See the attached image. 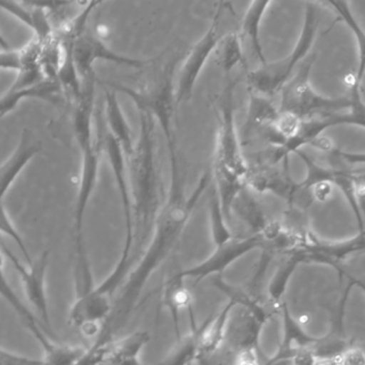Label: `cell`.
<instances>
[{
    "mask_svg": "<svg viewBox=\"0 0 365 365\" xmlns=\"http://www.w3.org/2000/svg\"><path fill=\"white\" fill-rule=\"evenodd\" d=\"M168 148L170 164V187L168 198L158 215L148 245L119 288L112 311L93 345L116 339V335L127 326L149 279L174 251L192 213L210 183V174L205 173L198 179L195 189L187 195L176 143L168 145Z\"/></svg>",
    "mask_w": 365,
    "mask_h": 365,
    "instance_id": "obj_1",
    "label": "cell"
},
{
    "mask_svg": "<svg viewBox=\"0 0 365 365\" xmlns=\"http://www.w3.org/2000/svg\"><path fill=\"white\" fill-rule=\"evenodd\" d=\"M138 114L140 135L131 155L125 158L132 204V243L128 259L129 272L138 264L148 245L158 215L165 202L158 161L157 121L147 110H138Z\"/></svg>",
    "mask_w": 365,
    "mask_h": 365,
    "instance_id": "obj_2",
    "label": "cell"
},
{
    "mask_svg": "<svg viewBox=\"0 0 365 365\" xmlns=\"http://www.w3.org/2000/svg\"><path fill=\"white\" fill-rule=\"evenodd\" d=\"M93 113L95 106L91 101L83 100L76 104L73 117L74 134L82 158L80 185L74 207L73 223L76 294H83L93 286V272L89 264L84 237L85 212L97 185L100 155L102 151L101 143H96L93 140Z\"/></svg>",
    "mask_w": 365,
    "mask_h": 365,
    "instance_id": "obj_3",
    "label": "cell"
},
{
    "mask_svg": "<svg viewBox=\"0 0 365 365\" xmlns=\"http://www.w3.org/2000/svg\"><path fill=\"white\" fill-rule=\"evenodd\" d=\"M316 61V55L307 56L298 70L292 74L281 89L279 110L294 115L299 118L337 114L348 110H364L362 88L351 84L349 95L343 97H326L319 95L309 82V74Z\"/></svg>",
    "mask_w": 365,
    "mask_h": 365,
    "instance_id": "obj_4",
    "label": "cell"
},
{
    "mask_svg": "<svg viewBox=\"0 0 365 365\" xmlns=\"http://www.w3.org/2000/svg\"><path fill=\"white\" fill-rule=\"evenodd\" d=\"M319 27V14L315 3H305L302 29L298 41L292 52L279 61L267 63L247 73V83L250 93L262 97L272 98L283 88L292 78L294 70L309 56L315 43Z\"/></svg>",
    "mask_w": 365,
    "mask_h": 365,
    "instance_id": "obj_5",
    "label": "cell"
},
{
    "mask_svg": "<svg viewBox=\"0 0 365 365\" xmlns=\"http://www.w3.org/2000/svg\"><path fill=\"white\" fill-rule=\"evenodd\" d=\"M25 58L22 69L10 88L0 97V118L29 99H39L50 103L61 101L63 87L54 78H44L43 70L40 66L41 46L34 41L24 48Z\"/></svg>",
    "mask_w": 365,
    "mask_h": 365,
    "instance_id": "obj_6",
    "label": "cell"
},
{
    "mask_svg": "<svg viewBox=\"0 0 365 365\" xmlns=\"http://www.w3.org/2000/svg\"><path fill=\"white\" fill-rule=\"evenodd\" d=\"M235 83L230 81L217 100V138L213 153L212 170H223L236 175L245 180L249 170L239 140L235 123Z\"/></svg>",
    "mask_w": 365,
    "mask_h": 365,
    "instance_id": "obj_7",
    "label": "cell"
},
{
    "mask_svg": "<svg viewBox=\"0 0 365 365\" xmlns=\"http://www.w3.org/2000/svg\"><path fill=\"white\" fill-rule=\"evenodd\" d=\"M176 59L164 66V69L153 82L150 88L146 91H136L131 87L117 83H106L108 88L115 93H121L129 97L135 104L138 110H145L153 115L159 123L163 132L166 144H172L176 140L174 132L175 102L174 72Z\"/></svg>",
    "mask_w": 365,
    "mask_h": 365,
    "instance_id": "obj_8",
    "label": "cell"
},
{
    "mask_svg": "<svg viewBox=\"0 0 365 365\" xmlns=\"http://www.w3.org/2000/svg\"><path fill=\"white\" fill-rule=\"evenodd\" d=\"M302 160L307 175L300 185L305 191L311 192L312 187L317 183H329L331 187H337L349 205L354 219L358 224L359 232H364L362 202L364 196V168L359 170H341V168H326L312 159L303 150L294 153Z\"/></svg>",
    "mask_w": 365,
    "mask_h": 365,
    "instance_id": "obj_9",
    "label": "cell"
},
{
    "mask_svg": "<svg viewBox=\"0 0 365 365\" xmlns=\"http://www.w3.org/2000/svg\"><path fill=\"white\" fill-rule=\"evenodd\" d=\"M230 5V3L223 1L217 3L208 29L187 53L179 72L177 86L175 87V102L177 106L191 99L196 83L205 66L208 63L211 55L215 53L220 41L225 35L223 29L224 16Z\"/></svg>",
    "mask_w": 365,
    "mask_h": 365,
    "instance_id": "obj_10",
    "label": "cell"
},
{
    "mask_svg": "<svg viewBox=\"0 0 365 365\" xmlns=\"http://www.w3.org/2000/svg\"><path fill=\"white\" fill-rule=\"evenodd\" d=\"M256 250L267 252L272 255L277 254L274 243L267 238L264 232L247 234V236L240 235L232 237L230 241L220 247H215V251L206 259L185 270L179 271L177 274L185 281L187 279H194L195 284L200 283L210 275L221 277L222 273L228 267Z\"/></svg>",
    "mask_w": 365,
    "mask_h": 365,
    "instance_id": "obj_11",
    "label": "cell"
},
{
    "mask_svg": "<svg viewBox=\"0 0 365 365\" xmlns=\"http://www.w3.org/2000/svg\"><path fill=\"white\" fill-rule=\"evenodd\" d=\"M339 125H354L364 128V110H348L337 114L300 118L294 134L279 148L269 153L268 163L277 164L303 146H312L326 130Z\"/></svg>",
    "mask_w": 365,
    "mask_h": 365,
    "instance_id": "obj_12",
    "label": "cell"
},
{
    "mask_svg": "<svg viewBox=\"0 0 365 365\" xmlns=\"http://www.w3.org/2000/svg\"><path fill=\"white\" fill-rule=\"evenodd\" d=\"M1 250L5 258L10 260L12 266L20 275L23 290L29 303V309L34 312L38 319L48 331L54 333L51 328L48 288H46L50 252H43L38 259L33 260L31 264H25L3 242H1Z\"/></svg>",
    "mask_w": 365,
    "mask_h": 365,
    "instance_id": "obj_13",
    "label": "cell"
},
{
    "mask_svg": "<svg viewBox=\"0 0 365 365\" xmlns=\"http://www.w3.org/2000/svg\"><path fill=\"white\" fill-rule=\"evenodd\" d=\"M364 232H359L351 238L344 240H324L312 232H304L294 251L302 258L303 264H324L339 273V279L346 275L343 269L345 260L364 251Z\"/></svg>",
    "mask_w": 365,
    "mask_h": 365,
    "instance_id": "obj_14",
    "label": "cell"
},
{
    "mask_svg": "<svg viewBox=\"0 0 365 365\" xmlns=\"http://www.w3.org/2000/svg\"><path fill=\"white\" fill-rule=\"evenodd\" d=\"M285 159L277 164H258L249 166L245 177V187H251L258 193H272L285 200L290 207L307 210L304 198L299 187V182L290 176L289 164Z\"/></svg>",
    "mask_w": 365,
    "mask_h": 365,
    "instance_id": "obj_15",
    "label": "cell"
},
{
    "mask_svg": "<svg viewBox=\"0 0 365 365\" xmlns=\"http://www.w3.org/2000/svg\"><path fill=\"white\" fill-rule=\"evenodd\" d=\"M149 341V332L135 331L125 336L86 348L78 362L89 365H142L140 352Z\"/></svg>",
    "mask_w": 365,
    "mask_h": 365,
    "instance_id": "obj_16",
    "label": "cell"
},
{
    "mask_svg": "<svg viewBox=\"0 0 365 365\" xmlns=\"http://www.w3.org/2000/svg\"><path fill=\"white\" fill-rule=\"evenodd\" d=\"M99 125L100 143L102 150L106 153L110 168L116 181L117 189L120 196L121 205H123V215H125V245L121 251L120 258L129 259L130 251L132 243V204L131 195H130L129 181H128L127 163L123 155V149L119 146L112 134L108 131L106 125L102 121L101 117L98 119Z\"/></svg>",
    "mask_w": 365,
    "mask_h": 365,
    "instance_id": "obj_17",
    "label": "cell"
},
{
    "mask_svg": "<svg viewBox=\"0 0 365 365\" xmlns=\"http://www.w3.org/2000/svg\"><path fill=\"white\" fill-rule=\"evenodd\" d=\"M72 59L81 82L91 74L95 73L93 63L98 61L132 68H140L145 65L144 61L114 52L97 36L86 31H82L78 37L74 38L72 43Z\"/></svg>",
    "mask_w": 365,
    "mask_h": 365,
    "instance_id": "obj_18",
    "label": "cell"
},
{
    "mask_svg": "<svg viewBox=\"0 0 365 365\" xmlns=\"http://www.w3.org/2000/svg\"><path fill=\"white\" fill-rule=\"evenodd\" d=\"M5 255L1 250V242H0V298L3 299L11 309L16 312V315L22 320L24 326L31 331L33 336L37 339L38 343L43 349V354H48L53 348L59 343L55 337L54 333L48 331L42 322L38 319L37 316L34 312L25 304L24 301L18 296L16 290L12 287L10 282L6 277L5 269Z\"/></svg>",
    "mask_w": 365,
    "mask_h": 365,
    "instance_id": "obj_19",
    "label": "cell"
},
{
    "mask_svg": "<svg viewBox=\"0 0 365 365\" xmlns=\"http://www.w3.org/2000/svg\"><path fill=\"white\" fill-rule=\"evenodd\" d=\"M39 151V143H36L25 131L16 150L0 165V206H4V198L19 175Z\"/></svg>",
    "mask_w": 365,
    "mask_h": 365,
    "instance_id": "obj_20",
    "label": "cell"
},
{
    "mask_svg": "<svg viewBox=\"0 0 365 365\" xmlns=\"http://www.w3.org/2000/svg\"><path fill=\"white\" fill-rule=\"evenodd\" d=\"M271 5L272 1H262V0L250 4L241 23L240 31H238L243 48L247 46L250 48L260 66L268 63L264 56L262 40H260V29H262V19L268 11L269 6Z\"/></svg>",
    "mask_w": 365,
    "mask_h": 365,
    "instance_id": "obj_21",
    "label": "cell"
},
{
    "mask_svg": "<svg viewBox=\"0 0 365 365\" xmlns=\"http://www.w3.org/2000/svg\"><path fill=\"white\" fill-rule=\"evenodd\" d=\"M0 8L29 26L35 33L36 41L41 46L48 43L52 37V27L46 12L37 3L0 1Z\"/></svg>",
    "mask_w": 365,
    "mask_h": 365,
    "instance_id": "obj_22",
    "label": "cell"
},
{
    "mask_svg": "<svg viewBox=\"0 0 365 365\" xmlns=\"http://www.w3.org/2000/svg\"><path fill=\"white\" fill-rule=\"evenodd\" d=\"M108 131L123 149L125 158L129 157L133 151L135 142L133 140L131 128L125 119L123 108H120L116 93L112 89L106 91V121Z\"/></svg>",
    "mask_w": 365,
    "mask_h": 365,
    "instance_id": "obj_23",
    "label": "cell"
},
{
    "mask_svg": "<svg viewBox=\"0 0 365 365\" xmlns=\"http://www.w3.org/2000/svg\"><path fill=\"white\" fill-rule=\"evenodd\" d=\"M162 303L170 311L174 324L175 335L177 341H179L182 337L180 332V312L182 309H189L191 322L194 320V313L191 292L185 286V279H181L177 273L170 277L164 285Z\"/></svg>",
    "mask_w": 365,
    "mask_h": 365,
    "instance_id": "obj_24",
    "label": "cell"
},
{
    "mask_svg": "<svg viewBox=\"0 0 365 365\" xmlns=\"http://www.w3.org/2000/svg\"><path fill=\"white\" fill-rule=\"evenodd\" d=\"M285 255V259L277 267L267 287V303L274 312H279L281 303L283 302L282 299L286 294L290 279L296 272L297 268L303 264L302 258L294 250L287 252Z\"/></svg>",
    "mask_w": 365,
    "mask_h": 365,
    "instance_id": "obj_25",
    "label": "cell"
},
{
    "mask_svg": "<svg viewBox=\"0 0 365 365\" xmlns=\"http://www.w3.org/2000/svg\"><path fill=\"white\" fill-rule=\"evenodd\" d=\"M249 114L245 125V136L251 138L253 133H260L262 129L270 125L277 115L279 108H275L270 98L262 97L250 93Z\"/></svg>",
    "mask_w": 365,
    "mask_h": 365,
    "instance_id": "obj_26",
    "label": "cell"
},
{
    "mask_svg": "<svg viewBox=\"0 0 365 365\" xmlns=\"http://www.w3.org/2000/svg\"><path fill=\"white\" fill-rule=\"evenodd\" d=\"M191 326L190 334L177 341L175 349L157 365H193L200 360L202 326Z\"/></svg>",
    "mask_w": 365,
    "mask_h": 365,
    "instance_id": "obj_27",
    "label": "cell"
},
{
    "mask_svg": "<svg viewBox=\"0 0 365 365\" xmlns=\"http://www.w3.org/2000/svg\"><path fill=\"white\" fill-rule=\"evenodd\" d=\"M234 211H236L238 217L249 228V234H262L270 224L267 221L264 211L262 210L258 202L253 200L249 193H247L245 189L237 196L232 205V217Z\"/></svg>",
    "mask_w": 365,
    "mask_h": 365,
    "instance_id": "obj_28",
    "label": "cell"
},
{
    "mask_svg": "<svg viewBox=\"0 0 365 365\" xmlns=\"http://www.w3.org/2000/svg\"><path fill=\"white\" fill-rule=\"evenodd\" d=\"M215 53L217 55L220 67L226 73H230L236 67L247 65L245 48L238 31L226 33L220 41Z\"/></svg>",
    "mask_w": 365,
    "mask_h": 365,
    "instance_id": "obj_29",
    "label": "cell"
},
{
    "mask_svg": "<svg viewBox=\"0 0 365 365\" xmlns=\"http://www.w3.org/2000/svg\"><path fill=\"white\" fill-rule=\"evenodd\" d=\"M326 4L333 8L339 18L345 23L346 26H347L350 33L354 36V41L356 43V50H358L359 61L358 70H356V73L354 76H356L358 82L362 84L363 76H364L365 55L364 33H363V29H361L360 25H359L356 18H354V14L350 10L349 4L345 3V1H327Z\"/></svg>",
    "mask_w": 365,
    "mask_h": 365,
    "instance_id": "obj_30",
    "label": "cell"
},
{
    "mask_svg": "<svg viewBox=\"0 0 365 365\" xmlns=\"http://www.w3.org/2000/svg\"><path fill=\"white\" fill-rule=\"evenodd\" d=\"M209 222H210L211 238L215 247L224 245L235 236L232 228L226 221L225 215L222 210L221 202L217 196V190L212 187L209 198Z\"/></svg>",
    "mask_w": 365,
    "mask_h": 365,
    "instance_id": "obj_31",
    "label": "cell"
},
{
    "mask_svg": "<svg viewBox=\"0 0 365 365\" xmlns=\"http://www.w3.org/2000/svg\"><path fill=\"white\" fill-rule=\"evenodd\" d=\"M0 48H1V51H11L12 48L11 46H10L9 42L6 40V38L4 37L3 34L0 33Z\"/></svg>",
    "mask_w": 365,
    "mask_h": 365,
    "instance_id": "obj_32",
    "label": "cell"
},
{
    "mask_svg": "<svg viewBox=\"0 0 365 365\" xmlns=\"http://www.w3.org/2000/svg\"><path fill=\"white\" fill-rule=\"evenodd\" d=\"M74 365H89V364H82V363L76 362Z\"/></svg>",
    "mask_w": 365,
    "mask_h": 365,
    "instance_id": "obj_33",
    "label": "cell"
}]
</instances>
